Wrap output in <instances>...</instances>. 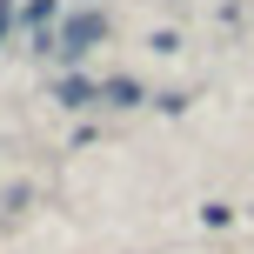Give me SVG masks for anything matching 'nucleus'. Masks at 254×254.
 Listing matches in <instances>:
<instances>
[{
	"instance_id": "f257e3e1",
	"label": "nucleus",
	"mask_w": 254,
	"mask_h": 254,
	"mask_svg": "<svg viewBox=\"0 0 254 254\" xmlns=\"http://www.w3.org/2000/svg\"><path fill=\"white\" fill-rule=\"evenodd\" d=\"M101 34H107V20H101V13H74V20L61 27V40H54V54H87Z\"/></svg>"
},
{
	"instance_id": "f03ea898",
	"label": "nucleus",
	"mask_w": 254,
	"mask_h": 254,
	"mask_svg": "<svg viewBox=\"0 0 254 254\" xmlns=\"http://www.w3.org/2000/svg\"><path fill=\"white\" fill-rule=\"evenodd\" d=\"M54 101H61V107H87V101H101V87H94L87 74H74V80H61V87H54Z\"/></svg>"
},
{
	"instance_id": "7ed1b4c3",
	"label": "nucleus",
	"mask_w": 254,
	"mask_h": 254,
	"mask_svg": "<svg viewBox=\"0 0 254 254\" xmlns=\"http://www.w3.org/2000/svg\"><path fill=\"white\" fill-rule=\"evenodd\" d=\"M101 101H107V107H134V101H140V80H107Z\"/></svg>"
},
{
	"instance_id": "20e7f679",
	"label": "nucleus",
	"mask_w": 254,
	"mask_h": 254,
	"mask_svg": "<svg viewBox=\"0 0 254 254\" xmlns=\"http://www.w3.org/2000/svg\"><path fill=\"white\" fill-rule=\"evenodd\" d=\"M7 20H13V7H7V0H0V34H7Z\"/></svg>"
}]
</instances>
